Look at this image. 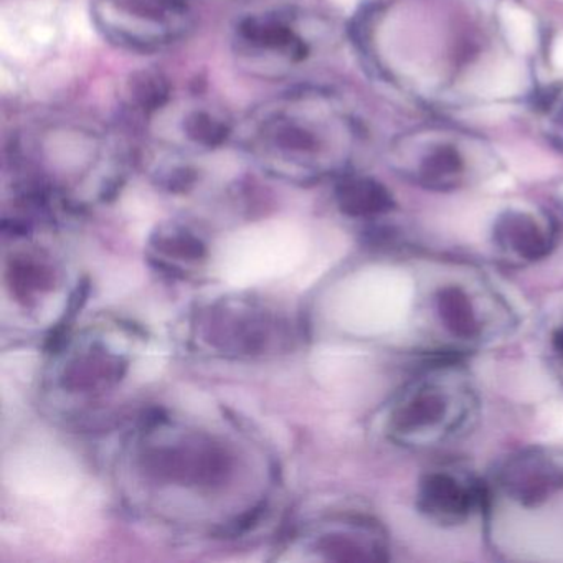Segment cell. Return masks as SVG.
Instances as JSON below:
<instances>
[{"label": "cell", "instance_id": "6da1fadb", "mask_svg": "<svg viewBox=\"0 0 563 563\" xmlns=\"http://www.w3.org/2000/svg\"><path fill=\"white\" fill-rule=\"evenodd\" d=\"M355 134L352 121L328 97L298 93L258 114L249 150L263 163L291 166L306 179H319L344 166Z\"/></svg>", "mask_w": 563, "mask_h": 563}, {"label": "cell", "instance_id": "7a4b0ae2", "mask_svg": "<svg viewBox=\"0 0 563 563\" xmlns=\"http://www.w3.org/2000/svg\"><path fill=\"white\" fill-rule=\"evenodd\" d=\"M473 408L471 391L451 378H421L395 404L391 438L407 446H431L463 427Z\"/></svg>", "mask_w": 563, "mask_h": 563}, {"label": "cell", "instance_id": "3957f363", "mask_svg": "<svg viewBox=\"0 0 563 563\" xmlns=\"http://www.w3.org/2000/svg\"><path fill=\"white\" fill-rule=\"evenodd\" d=\"M93 21L111 44L150 54L186 35L192 11L189 0H93Z\"/></svg>", "mask_w": 563, "mask_h": 563}, {"label": "cell", "instance_id": "277c9868", "mask_svg": "<svg viewBox=\"0 0 563 563\" xmlns=\"http://www.w3.org/2000/svg\"><path fill=\"white\" fill-rule=\"evenodd\" d=\"M481 144L450 128L430 126L401 137L395 146L404 176L434 192L460 189L473 176L474 154Z\"/></svg>", "mask_w": 563, "mask_h": 563}, {"label": "cell", "instance_id": "5b68a950", "mask_svg": "<svg viewBox=\"0 0 563 563\" xmlns=\"http://www.w3.org/2000/svg\"><path fill=\"white\" fill-rule=\"evenodd\" d=\"M486 489L471 477L448 470L428 473L420 481L417 507L431 522L457 526L486 504Z\"/></svg>", "mask_w": 563, "mask_h": 563}, {"label": "cell", "instance_id": "8992f818", "mask_svg": "<svg viewBox=\"0 0 563 563\" xmlns=\"http://www.w3.org/2000/svg\"><path fill=\"white\" fill-rule=\"evenodd\" d=\"M497 481L512 503L536 509L563 493V463L540 451H529L510 457Z\"/></svg>", "mask_w": 563, "mask_h": 563}, {"label": "cell", "instance_id": "52a82bcc", "mask_svg": "<svg viewBox=\"0 0 563 563\" xmlns=\"http://www.w3.org/2000/svg\"><path fill=\"white\" fill-rule=\"evenodd\" d=\"M235 41L240 52L255 57H279L289 64H299L309 55L308 42L296 31L289 15L276 11L240 19Z\"/></svg>", "mask_w": 563, "mask_h": 563}, {"label": "cell", "instance_id": "ba28073f", "mask_svg": "<svg viewBox=\"0 0 563 563\" xmlns=\"http://www.w3.org/2000/svg\"><path fill=\"white\" fill-rule=\"evenodd\" d=\"M494 243L500 252L520 262L547 258L555 243V230L547 220L523 210H507L494 223Z\"/></svg>", "mask_w": 563, "mask_h": 563}, {"label": "cell", "instance_id": "9c48e42d", "mask_svg": "<svg viewBox=\"0 0 563 563\" xmlns=\"http://www.w3.org/2000/svg\"><path fill=\"white\" fill-rule=\"evenodd\" d=\"M434 311L440 324L457 341L476 342L483 338V316L463 286H441L434 295Z\"/></svg>", "mask_w": 563, "mask_h": 563}, {"label": "cell", "instance_id": "30bf717a", "mask_svg": "<svg viewBox=\"0 0 563 563\" xmlns=\"http://www.w3.org/2000/svg\"><path fill=\"white\" fill-rule=\"evenodd\" d=\"M335 200L341 212L354 219H372L395 209L390 190L374 177L361 174H342L335 186Z\"/></svg>", "mask_w": 563, "mask_h": 563}, {"label": "cell", "instance_id": "8fae6325", "mask_svg": "<svg viewBox=\"0 0 563 563\" xmlns=\"http://www.w3.org/2000/svg\"><path fill=\"white\" fill-rule=\"evenodd\" d=\"M128 91L136 110L151 114L169 103L173 88L163 71L146 68L133 74Z\"/></svg>", "mask_w": 563, "mask_h": 563}, {"label": "cell", "instance_id": "7c38bea8", "mask_svg": "<svg viewBox=\"0 0 563 563\" xmlns=\"http://www.w3.org/2000/svg\"><path fill=\"white\" fill-rule=\"evenodd\" d=\"M184 136L199 147L216 150L223 146L232 134L229 121L209 110H194L184 118Z\"/></svg>", "mask_w": 563, "mask_h": 563}, {"label": "cell", "instance_id": "4fadbf2b", "mask_svg": "<svg viewBox=\"0 0 563 563\" xmlns=\"http://www.w3.org/2000/svg\"><path fill=\"white\" fill-rule=\"evenodd\" d=\"M537 108L543 136L563 153V85L542 95Z\"/></svg>", "mask_w": 563, "mask_h": 563}, {"label": "cell", "instance_id": "5bb4252c", "mask_svg": "<svg viewBox=\"0 0 563 563\" xmlns=\"http://www.w3.org/2000/svg\"><path fill=\"white\" fill-rule=\"evenodd\" d=\"M555 347H556V351H559V354L562 355V358H563V324L560 325L559 331H556Z\"/></svg>", "mask_w": 563, "mask_h": 563}]
</instances>
